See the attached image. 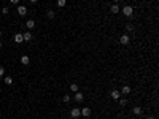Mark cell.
Returning <instances> with one entry per match:
<instances>
[{
    "label": "cell",
    "instance_id": "obj_1",
    "mask_svg": "<svg viewBox=\"0 0 159 119\" xmlns=\"http://www.w3.org/2000/svg\"><path fill=\"white\" fill-rule=\"evenodd\" d=\"M121 11H123V14H124V16H127V18H129V16H132L134 8H132L130 5H124V8L121 10Z\"/></svg>",
    "mask_w": 159,
    "mask_h": 119
},
{
    "label": "cell",
    "instance_id": "obj_2",
    "mask_svg": "<svg viewBox=\"0 0 159 119\" xmlns=\"http://www.w3.org/2000/svg\"><path fill=\"white\" fill-rule=\"evenodd\" d=\"M80 113H81V116H83V118H89L91 116V108L84 106V108H81V110H80Z\"/></svg>",
    "mask_w": 159,
    "mask_h": 119
},
{
    "label": "cell",
    "instance_id": "obj_3",
    "mask_svg": "<svg viewBox=\"0 0 159 119\" xmlns=\"http://www.w3.org/2000/svg\"><path fill=\"white\" fill-rule=\"evenodd\" d=\"M70 116H72V119H76V118H80V116H81V113H80V108H73V110L70 111Z\"/></svg>",
    "mask_w": 159,
    "mask_h": 119
},
{
    "label": "cell",
    "instance_id": "obj_4",
    "mask_svg": "<svg viewBox=\"0 0 159 119\" xmlns=\"http://www.w3.org/2000/svg\"><path fill=\"white\" fill-rule=\"evenodd\" d=\"M18 14H19V16H26V14H27V8H26L24 5H19V6H18Z\"/></svg>",
    "mask_w": 159,
    "mask_h": 119
},
{
    "label": "cell",
    "instance_id": "obj_5",
    "mask_svg": "<svg viewBox=\"0 0 159 119\" xmlns=\"http://www.w3.org/2000/svg\"><path fill=\"white\" fill-rule=\"evenodd\" d=\"M119 41H121V45H129V41H130V38H129V35H121V38H119Z\"/></svg>",
    "mask_w": 159,
    "mask_h": 119
},
{
    "label": "cell",
    "instance_id": "obj_6",
    "mask_svg": "<svg viewBox=\"0 0 159 119\" xmlns=\"http://www.w3.org/2000/svg\"><path fill=\"white\" fill-rule=\"evenodd\" d=\"M73 100H75V102H83V100H84L83 92H80V91H78V92H75V97H73Z\"/></svg>",
    "mask_w": 159,
    "mask_h": 119
},
{
    "label": "cell",
    "instance_id": "obj_7",
    "mask_svg": "<svg viewBox=\"0 0 159 119\" xmlns=\"http://www.w3.org/2000/svg\"><path fill=\"white\" fill-rule=\"evenodd\" d=\"M130 92H132V89H130V86H123V87H121V94L127 95V94H130Z\"/></svg>",
    "mask_w": 159,
    "mask_h": 119
},
{
    "label": "cell",
    "instance_id": "obj_8",
    "mask_svg": "<svg viewBox=\"0 0 159 119\" xmlns=\"http://www.w3.org/2000/svg\"><path fill=\"white\" fill-rule=\"evenodd\" d=\"M110 11L113 13V14H116V13H119V11H121V10H119V6H118V3H113V5H111Z\"/></svg>",
    "mask_w": 159,
    "mask_h": 119
},
{
    "label": "cell",
    "instance_id": "obj_9",
    "mask_svg": "<svg viewBox=\"0 0 159 119\" xmlns=\"http://www.w3.org/2000/svg\"><path fill=\"white\" fill-rule=\"evenodd\" d=\"M26 26H27V29H35V21H33V19H29V21L26 22Z\"/></svg>",
    "mask_w": 159,
    "mask_h": 119
},
{
    "label": "cell",
    "instance_id": "obj_10",
    "mask_svg": "<svg viewBox=\"0 0 159 119\" xmlns=\"http://www.w3.org/2000/svg\"><path fill=\"white\" fill-rule=\"evenodd\" d=\"M14 41L16 43H22L24 38H22V33H14Z\"/></svg>",
    "mask_w": 159,
    "mask_h": 119
},
{
    "label": "cell",
    "instance_id": "obj_11",
    "mask_svg": "<svg viewBox=\"0 0 159 119\" xmlns=\"http://www.w3.org/2000/svg\"><path fill=\"white\" fill-rule=\"evenodd\" d=\"M119 97H121V92H119V91H111V98H113V100H118Z\"/></svg>",
    "mask_w": 159,
    "mask_h": 119
},
{
    "label": "cell",
    "instance_id": "obj_12",
    "mask_svg": "<svg viewBox=\"0 0 159 119\" xmlns=\"http://www.w3.org/2000/svg\"><path fill=\"white\" fill-rule=\"evenodd\" d=\"M32 33L30 32H26V33H22V38H24V41H30V40H32Z\"/></svg>",
    "mask_w": 159,
    "mask_h": 119
},
{
    "label": "cell",
    "instance_id": "obj_13",
    "mask_svg": "<svg viewBox=\"0 0 159 119\" xmlns=\"http://www.w3.org/2000/svg\"><path fill=\"white\" fill-rule=\"evenodd\" d=\"M29 62H30L29 56H26V54H24V56L21 57V64H22V65H29Z\"/></svg>",
    "mask_w": 159,
    "mask_h": 119
},
{
    "label": "cell",
    "instance_id": "obj_14",
    "mask_svg": "<svg viewBox=\"0 0 159 119\" xmlns=\"http://www.w3.org/2000/svg\"><path fill=\"white\" fill-rule=\"evenodd\" d=\"M3 81H5V84H8V86H11V84H13V78L11 76H5V78H3Z\"/></svg>",
    "mask_w": 159,
    "mask_h": 119
},
{
    "label": "cell",
    "instance_id": "obj_15",
    "mask_svg": "<svg viewBox=\"0 0 159 119\" xmlns=\"http://www.w3.org/2000/svg\"><path fill=\"white\" fill-rule=\"evenodd\" d=\"M132 113L135 114V116H140V114H142V108L140 106H135L134 110H132Z\"/></svg>",
    "mask_w": 159,
    "mask_h": 119
},
{
    "label": "cell",
    "instance_id": "obj_16",
    "mask_svg": "<svg viewBox=\"0 0 159 119\" xmlns=\"http://www.w3.org/2000/svg\"><path fill=\"white\" fill-rule=\"evenodd\" d=\"M70 91H72V92H78V84L72 83V84H70Z\"/></svg>",
    "mask_w": 159,
    "mask_h": 119
},
{
    "label": "cell",
    "instance_id": "obj_17",
    "mask_svg": "<svg viewBox=\"0 0 159 119\" xmlns=\"http://www.w3.org/2000/svg\"><path fill=\"white\" fill-rule=\"evenodd\" d=\"M57 6H59V8H64V6L67 5V0H57Z\"/></svg>",
    "mask_w": 159,
    "mask_h": 119
},
{
    "label": "cell",
    "instance_id": "obj_18",
    "mask_svg": "<svg viewBox=\"0 0 159 119\" xmlns=\"http://www.w3.org/2000/svg\"><path fill=\"white\" fill-rule=\"evenodd\" d=\"M46 16H48L49 19H54V16H56V13H54L53 10H48V13H46Z\"/></svg>",
    "mask_w": 159,
    "mask_h": 119
},
{
    "label": "cell",
    "instance_id": "obj_19",
    "mask_svg": "<svg viewBox=\"0 0 159 119\" xmlns=\"http://www.w3.org/2000/svg\"><path fill=\"white\" fill-rule=\"evenodd\" d=\"M62 100H64V103H69V102L72 100V97H70V95L67 94V95H64V97H62Z\"/></svg>",
    "mask_w": 159,
    "mask_h": 119
},
{
    "label": "cell",
    "instance_id": "obj_20",
    "mask_svg": "<svg viewBox=\"0 0 159 119\" xmlns=\"http://www.w3.org/2000/svg\"><path fill=\"white\" fill-rule=\"evenodd\" d=\"M118 102H119L121 106H126V105H127V100H126V98H118Z\"/></svg>",
    "mask_w": 159,
    "mask_h": 119
},
{
    "label": "cell",
    "instance_id": "obj_21",
    "mask_svg": "<svg viewBox=\"0 0 159 119\" xmlns=\"http://www.w3.org/2000/svg\"><path fill=\"white\" fill-rule=\"evenodd\" d=\"M127 32H134V24H127Z\"/></svg>",
    "mask_w": 159,
    "mask_h": 119
},
{
    "label": "cell",
    "instance_id": "obj_22",
    "mask_svg": "<svg viewBox=\"0 0 159 119\" xmlns=\"http://www.w3.org/2000/svg\"><path fill=\"white\" fill-rule=\"evenodd\" d=\"M8 11H10L8 6H3V8H2V13H3V14H8Z\"/></svg>",
    "mask_w": 159,
    "mask_h": 119
},
{
    "label": "cell",
    "instance_id": "obj_23",
    "mask_svg": "<svg viewBox=\"0 0 159 119\" xmlns=\"http://www.w3.org/2000/svg\"><path fill=\"white\" fill-rule=\"evenodd\" d=\"M3 75H5V67L0 65V76H3Z\"/></svg>",
    "mask_w": 159,
    "mask_h": 119
},
{
    "label": "cell",
    "instance_id": "obj_24",
    "mask_svg": "<svg viewBox=\"0 0 159 119\" xmlns=\"http://www.w3.org/2000/svg\"><path fill=\"white\" fill-rule=\"evenodd\" d=\"M10 3H13V5H19V0H10Z\"/></svg>",
    "mask_w": 159,
    "mask_h": 119
},
{
    "label": "cell",
    "instance_id": "obj_25",
    "mask_svg": "<svg viewBox=\"0 0 159 119\" xmlns=\"http://www.w3.org/2000/svg\"><path fill=\"white\" fill-rule=\"evenodd\" d=\"M29 2H30V3H37V2H38V0H29Z\"/></svg>",
    "mask_w": 159,
    "mask_h": 119
},
{
    "label": "cell",
    "instance_id": "obj_26",
    "mask_svg": "<svg viewBox=\"0 0 159 119\" xmlns=\"http://www.w3.org/2000/svg\"><path fill=\"white\" fill-rule=\"evenodd\" d=\"M146 119H156V118H154V116H148Z\"/></svg>",
    "mask_w": 159,
    "mask_h": 119
},
{
    "label": "cell",
    "instance_id": "obj_27",
    "mask_svg": "<svg viewBox=\"0 0 159 119\" xmlns=\"http://www.w3.org/2000/svg\"><path fill=\"white\" fill-rule=\"evenodd\" d=\"M0 37H2V30H0Z\"/></svg>",
    "mask_w": 159,
    "mask_h": 119
},
{
    "label": "cell",
    "instance_id": "obj_28",
    "mask_svg": "<svg viewBox=\"0 0 159 119\" xmlns=\"http://www.w3.org/2000/svg\"><path fill=\"white\" fill-rule=\"evenodd\" d=\"M0 48H2V41H0Z\"/></svg>",
    "mask_w": 159,
    "mask_h": 119
}]
</instances>
